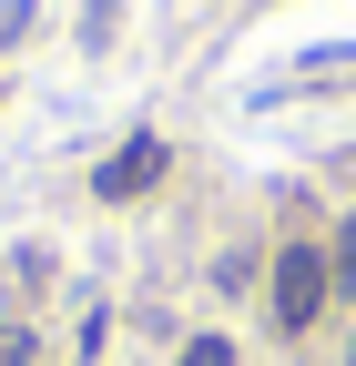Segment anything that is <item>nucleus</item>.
<instances>
[{
    "mask_svg": "<svg viewBox=\"0 0 356 366\" xmlns=\"http://www.w3.org/2000/svg\"><path fill=\"white\" fill-rule=\"evenodd\" d=\"M326 295H336V264H326L316 244H285L275 274H264V315H275V336H305V326L326 315Z\"/></svg>",
    "mask_w": 356,
    "mask_h": 366,
    "instance_id": "obj_1",
    "label": "nucleus"
},
{
    "mask_svg": "<svg viewBox=\"0 0 356 366\" xmlns=\"http://www.w3.org/2000/svg\"><path fill=\"white\" fill-rule=\"evenodd\" d=\"M153 173H163V143L143 132V143H122V163H102V194H143Z\"/></svg>",
    "mask_w": 356,
    "mask_h": 366,
    "instance_id": "obj_2",
    "label": "nucleus"
},
{
    "mask_svg": "<svg viewBox=\"0 0 356 366\" xmlns=\"http://www.w3.org/2000/svg\"><path fill=\"white\" fill-rule=\"evenodd\" d=\"M326 264H336V285L356 295V224H336V254H326Z\"/></svg>",
    "mask_w": 356,
    "mask_h": 366,
    "instance_id": "obj_3",
    "label": "nucleus"
},
{
    "mask_svg": "<svg viewBox=\"0 0 356 366\" xmlns=\"http://www.w3.org/2000/svg\"><path fill=\"white\" fill-rule=\"evenodd\" d=\"M0 366H41V346H31V326H0Z\"/></svg>",
    "mask_w": 356,
    "mask_h": 366,
    "instance_id": "obj_4",
    "label": "nucleus"
},
{
    "mask_svg": "<svg viewBox=\"0 0 356 366\" xmlns=\"http://www.w3.org/2000/svg\"><path fill=\"white\" fill-rule=\"evenodd\" d=\"M184 366H234V346H224V336H194V346H184Z\"/></svg>",
    "mask_w": 356,
    "mask_h": 366,
    "instance_id": "obj_5",
    "label": "nucleus"
},
{
    "mask_svg": "<svg viewBox=\"0 0 356 366\" xmlns=\"http://www.w3.org/2000/svg\"><path fill=\"white\" fill-rule=\"evenodd\" d=\"M346 366H356V346H346Z\"/></svg>",
    "mask_w": 356,
    "mask_h": 366,
    "instance_id": "obj_6",
    "label": "nucleus"
}]
</instances>
